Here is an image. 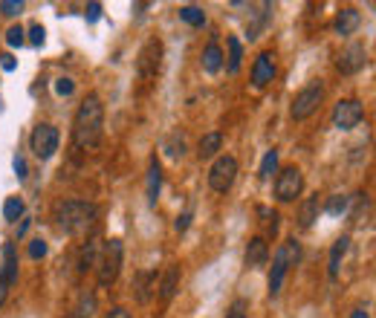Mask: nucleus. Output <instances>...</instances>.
<instances>
[{
	"instance_id": "42",
	"label": "nucleus",
	"mask_w": 376,
	"mask_h": 318,
	"mask_svg": "<svg viewBox=\"0 0 376 318\" xmlns=\"http://www.w3.org/2000/svg\"><path fill=\"white\" fill-rule=\"evenodd\" d=\"M29 229V217H20V226H18V237H23Z\"/></svg>"
},
{
	"instance_id": "1",
	"label": "nucleus",
	"mask_w": 376,
	"mask_h": 318,
	"mask_svg": "<svg viewBox=\"0 0 376 318\" xmlns=\"http://www.w3.org/2000/svg\"><path fill=\"white\" fill-rule=\"evenodd\" d=\"M105 136V105L96 93H90L78 105L76 119H73V148L78 151H93Z\"/></svg>"
},
{
	"instance_id": "22",
	"label": "nucleus",
	"mask_w": 376,
	"mask_h": 318,
	"mask_svg": "<svg viewBox=\"0 0 376 318\" xmlns=\"http://www.w3.org/2000/svg\"><path fill=\"white\" fill-rule=\"evenodd\" d=\"M319 211H322L319 197H307V200L301 203V208H298V226H301V229H310L312 223L319 220Z\"/></svg>"
},
{
	"instance_id": "35",
	"label": "nucleus",
	"mask_w": 376,
	"mask_h": 318,
	"mask_svg": "<svg viewBox=\"0 0 376 318\" xmlns=\"http://www.w3.org/2000/svg\"><path fill=\"white\" fill-rule=\"evenodd\" d=\"M20 9H23L20 0H4V4H0V12H4L6 18H15Z\"/></svg>"
},
{
	"instance_id": "41",
	"label": "nucleus",
	"mask_w": 376,
	"mask_h": 318,
	"mask_svg": "<svg viewBox=\"0 0 376 318\" xmlns=\"http://www.w3.org/2000/svg\"><path fill=\"white\" fill-rule=\"evenodd\" d=\"M105 318H131V312L124 310V307H113V310H110Z\"/></svg>"
},
{
	"instance_id": "9",
	"label": "nucleus",
	"mask_w": 376,
	"mask_h": 318,
	"mask_svg": "<svg viewBox=\"0 0 376 318\" xmlns=\"http://www.w3.org/2000/svg\"><path fill=\"white\" fill-rule=\"evenodd\" d=\"M365 119V107L359 99H341L336 107H333V124L339 131H353V127Z\"/></svg>"
},
{
	"instance_id": "4",
	"label": "nucleus",
	"mask_w": 376,
	"mask_h": 318,
	"mask_svg": "<svg viewBox=\"0 0 376 318\" xmlns=\"http://www.w3.org/2000/svg\"><path fill=\"white\" fill-rule=\"evenodd\" d=\"M322 102H324V84H322V81H310L304 90H298V93H295L290 113H293V119H295V122H304V119H310L312 113L319 110V105H322Z\"/></svg>"
},
{
	"instance_id": "10",
	"label": "nucleus",
	"mask_w": 376,
	"mask_h": 318,
	"mask_svg": "<svg viewBox=\"0 0 376 318\" xmlns=\"http://www.w3.org/2000/svg\"><path fill=\"white\" fill-rule=\"evenodd\" d=\"M368 64V52H365V47L362 44H351L348 49H344L341 55H339V61H336V67H339V73H344V76H353V73H359L362 67Z\"/></svg>"
},
{
	"instance_id": "16",
	"label": "nucleus",
	"mask_w": 376,
	"mask_h": 318,
	"mask_svg": "<svg viewBox=\"0 0 376 318\" xmlns=\"http://www.w3.org/2000/svg\"><path fill=\"white\" fill-rule=\"evenodd\" d=\"M156 272H151V269H142V272H136V278H134V295H136V301L139 304H148L151 301V295L156 293Z\"/></svg>"
},
{
	"instance_id": "29",
	"label": "nucleus",
	"mask_w": 376,
	"mask_h": 318,
	"mask_svg": "<svg viewBox=\"0 0 376 318\" xmlns=\"http://www.w3.org/2000/svg\"><path fill=\"white\" fill-rule=\"evenodd\" d=\"M4 217H6L9 223L20 220V217H23V200H20V197H9V200L4 203Z\"/></svg>"
},
{
	"instance_id": "14",
	"label": "nucleus",
	"mask_w": 376,
	"mask_h": 318,
	"mask_svg": "<svg viewBox=\"0 0 376 318\" xmlns=\"http://www.w3.org/2000/svg\"><path fill=\"white\" fill-rule=\"evenodd\" d=\"M272 78H275V55H272V52H261V55L255 58V64H252V84L261 90V87H266Z\"/></svg>"
},
{
	"instance_id": "27",
	"label": "nucleus",
	"mask_w": 376,
	"mask_h": 318,
	"mask_svg": "<svg viewBox=\"0 0 376 318\" xmlns=\"http://www.w3.org/2000/svg\"><path fill=\"white\" fill-rule=\"evenodd\" d=\"M275 171H278V151L272 148V151H266V153H264V159H261L258 177H261V179H269V177H272Z\"/></svg>"
},
{
	"instance_id": "3",
	"label": "nucleus",
	"mask_w": 376,
	"mask_h": 318,
	"mask_svg": "<svg viewBox=\"0 0 376 318\" xmlns=\"http://www.w3.org/2000/svg\"><path fill=\"white\" fill-rule=\"evenodd\" d=\"M122 258H124V246L119 237L107 240L99 252V261H96V278H99V286L107 290V286L116 283L119 278V269H122Z\"/></svg>"
},
{
	"instance_id": "24",
	"label": "nucleus",
	"mask_w": 376,
	"mask_h": 318,
	"mask_svg": "<svg viewBox=\"0 0 376 318\" xmlns=\"http://www.w3.org/2000/svg\"><path fill=\"white\" fill-rule=\"evenodd\" d=\"M226 47H229V55L223 58V64H226V73L229 76H237L240 73V61H243V47H240V38H229L226 41Z\"/></svg>"
},
{
	"instance_id": "38",
	"label": "nucleus",
	"mask_w": 376,
	"mask_h": 318,
	"mask_svg": "<svg viewBox=\"0 0 376 318\" xmlns=\"http://www.w3.org/2000/svg\"><path fill=\"white\" fill-rule=\"evenodd\" d=\"M188 223H192V211H182V214L177 217V223H174V229H177V232H185Z\"/></svg>"
},
{
	"instance_id": "18",
	"label": "nucleus",
	"mask_w": 376,
	"mask_h": 318,
	"mask_svg": "<svg viewBox=\"0 0 376 318\" xmlns=\"http://www.w3.org/2000/svg\"><path fill=\"white\" fill-rule=\"evenodd\" d=\"M348 249H351V237H348V235H341V237L333 243L330 261H327V275H330V281L339 278V269H341V261H344V254H348Z\"/></svg>"
},
{
	"instance_id": "5",
	"label": "nucleus",
	"mask_w": 376,
	"mask_h": 318,
	"mask_svg": "<svg viewBox=\"0 0 376 318\" xmlns=\"http://www.w3.org/2000/svg\"><path fill=\"white\" fill-rule=\"evenodd\" d=\"M235 179H237V159L229 153L214 156V163L208 168V188L217 191V194H226L235 185Z\"/></svg>"
},
{
	"instance_id": "34",
	"label": "nucleus",
	"mask_w": 376,
	"mask_h": 318,
	"mask_svg": "<svg viewBox=\"0 0 376 318\" xmlns=\"http://www.w3.org/2000/svg\"><path fill=\"white\" fill-rule=\"evenodd\" d=\"M44 254H47V243H44L41 237L29 240V258H33V261H38V258H44Z\"/></svg>"
},
{
	"instance_id": "11",
	"label": "nucleus",
	"mask_w": 376,
	"mask_h": 318,
	"mask_svg": "<svg viewBox=\"0 0 376 318\" xmlns=\"http://www.w3.org/2000/svg\"><path fill=\"white\" fill-rule=\"evenodd\" d=\"M287 269H290V258H287V249L281 246V249L275 252L272 269H269V298H278V295H281V286H284Z\"/></svg>"
},
{
	"instance_id": "40",
	"label": "nucleus",
	"mask_w": 376,
	"mask_h": 318,
	"mask_svg": "<svg viewBox=\"0 0 376 318\" xmlns=\"http://www.w3.org/2000/svg\"><path fill=\"white\" fill-rule=\"evenodd\" d=\"M12 168H15V174H18L20 179H26V159H23V156H15V163H12Z\"/></svg>"
},
{
	"instance_id": "13",
	"label": "nucleus",
	"mask_w": 376,
	"mask_h": 318,
	"mask_svg": "<svg viewBox=\"0 0 376 318\" xmlns=\"http://www.w3.org/2000/svg\"><path fill=\"white\" fill-rule=\"evenodd\" d=\"M18 283V249L15 243H4V266H0V286H12Z\"/></svg>"
},
{
	"instance_id": "21",
	"label": "nucleus",
	"mask_w": 376,
	"mask_h": 318,
	"mask_svg": "<svg viewBox=\"0 0 376 318\" xmlns=\"http://www.w3.org/2000/svg\"><path fill=\"white\" fill-rule=\"evenodd\" d=\"M99 252H102V240L93 235L84 249H81V258H78V272H87V269H96V261H99Z\"/></svg>"
},
{
	"instance_id": "19",
	"label": "nucleus",
	"mask_w": 376,
	"mask_h": 318,
	"mask_svg": "<svg viewBox=\"0 0 376 318\" xmlns=\"http://www.w3.org/2000/svg\"><path fill=\"white\" fill-rule=\"evenodd\" d=\"M203 70L208 76H217L223 70V49H221L217 41H208V47L203 49Z\"/></svg>"
},
{
	"instance_id": "37",
	"label": "nucleus",
	"mask_w": 376,
	"mask_h": 318,
	"mask_svg": "<svg viewBox=\"0 0 376 318\" xmlns=\"http://www.w3.org/2000/svg\"><path fill=\"white\" fill-rule=\"evenodd\" d=\"M102 18V4H87V20L96 23Z\"/></svg>"
},
{
	"instance_id": "39",
	"label": "nucleus",
	"mask_w": 376,
	"mask_h": 318,
	"mask_svg": "<svg viewBox=\"0 0 376 318\" xmlns=\"http://www.w3.org/2000/svg\"><path fill=\"white\" fill-rule=\"evenodd\" d=\"M0 67H4L6 73H12V70L18 67V61H15V58H12L9 52H4V55H0Z\"/></svg>"
},
{
	"instance_id": "8",
	"label": "nucleus",
	"mask_w": 376,
	"mask_h": 318,
	"mask_svg": "<svg viewBox=\"0 0 376 318\" xmlns=\"http://www.w3.org/2000/svg\"><path fill=\"white\" fill-rule=\"evenodd\" d=\"M160 67H163V41H160V38H151V41L139 49L136 73H139L142 78H153V76H160Z\"/></svg>"
},
{
	"instance_id": "6",
	"label": "nucleus",
	"mask_w": 376,
	"mask_h": 318,
	"mask_svg": "<svg viewBox=\"0 0 376 318\" xmlns=\"http://www.w3.org/2000/svg\"><path fill=\"white\" fill-rule=\"evenodd\" d=\"M58 145H61V134H58L55 124H49V122L35 124L33 136H29V148H33V153L41 159V163H44V159H52L55 156Z\"/></svg>"
},
{
	"instance_id": "17",
	"label": "nucleus",
	"mask_w": 376,
	"mask_h": 318,
	"mask_svg": "<svg viewBox=\"0 0 376 318\" xmlns=\"http://www.w3.org/2000/svg\"><path fill=\"white\" fill-rule=\"evenodd\" d=\"M160 188H163V165H160V159H151V165H148V182H145V191H148V203L156 206V200H160Z\"/></svg>"
},
{
	"instance_id": "30",
	"label": "nucleus",
	"mask_w": 376,
	"mask_h": 318,
	"mask_svg": "<svg viewBox=\"0 0 376 318\" xmlns=\"http://www.w3.org/2000/svg\"><path fill=\"white\" fill-rule=\"evenodd\" d=\"M165 151H168V156H174V159H177V156H182V153H185V136H182L180 131H177V134H171V136H168V142H165Z\"/></svg>"
},
{
	"instance_id": "20",
	"label": "nucleus",
	"mask_w": 376,
	"mask_h": 318,
	"mask_svg": "<svg viewBox=\"0 0 376 318\" xmlns=\"http://www.w3.org/2000/svg\"><path fill=\"white\" fill-rule=\"evenodd\" d=\"M359 23H362V15L353 6H344L336 18V32L339 35H353V32L359 29Z\"/></svg>"
},
{
	"instance_id": "36",
	"label": "nucleus",
	"mask_w": 376,
	"mask_h": 318,
	"mask_svg": "<svg viewBox=\"0 0 376 318\" xmlns=\"http://www.w3.org/2000/svg\"><path fill=\"white\" fill-rule=\"evenodd\" d=\"M44 38H47V32H44V26H41V23L29 26V41H33L35 47H41V44H44Z\"/></svg>"
},
{
	"instance_id": "31",
	"label": "nucleus",
	"mask_w": 376,
	"mask_h": 318,
	"mask_svg": "<svg viewBox=\"0 0 376 318\" xmlns=\"http://www.w3.org/2000/svg\"><path fill=\"white\" fill-rule=\"evenodd\" d=\"M246 312H249V301H246V298H237V301H232V307L226 310V318H246Z\"/></svg>"
},
{
	"instance_id": "15",
	"label": "nucleus",
	"mask_w": 376,
	"mask_h": 318,
	"mask_svg": "<svg viewBox=\"0 0 376 318\" xmlns=\"http://www.w3.org/2000/svg\"><path fill=\"white\" fill-rule=\"evenodd\" d=\"M243 261L249 269H261L266 261H269V246L264 237H252L246 243V254H243Z\"/></svg>"
},
{
	"instance_id": "32",
	"label": "nucleus",
	"mask_w": 376,
	"mask_h": 318,
	"mask_svg": "<svg viewBox=\"0 0 376 318\" xmlns=\"http://www.w3.org/2000/svg\"><path fill=\"white\" fill-rule=\"evenodd\" d=\"M23 35H26V32H23L20 23H18V26H9V32H6V44H9V47H23V41H26Z\"/></svg>"
},
{
	"instance_id": "7",
	"label": "nucleus",
	"mask_w": 376,
	"mask_h": 318,
	"mask_svg": "<svg viewBox=\"0 0 376 318\" xmlns=\"http://www.w3.org/2000/svg\"><path fill=\"white\" fill-rule=\"evenodd\" d=\"M301 191H304V174L295 165H287V168L278 171V177H275V197L281 203H293Z\"/></svg>"
},
{
	"instance_id": "33",
	"label": "nucleus",
	"mask_w": 376,
	"mask_h": 318,
	"mask_svg": "<svg viewBox=\"0 0 376 318\" xmlns=\"http://www.w3.org/2000/svg\"><path fill=\"white\" fill-rule=\"evenodd\" d=\"M73 90H76V81L67 78V76H61V78L55 81V93H58V95H64V99H67V95H73Z\"/></svg>"
},
{
	"instance_id": "25",
	"label": "nucleus",
	"mask_w": 376,
	"mask_h": 318,
	"mask_svg": "<svg viewBox=\"0 0 376 318\" xmlns=\"http://www.w3.org/2000/svg\"><path fill=\"white\" fill-rule=\"evenodd\" d=\"M93 312H96V295H93V293H81L70 318H93Z\"/></svg>"
},
{
	"instance_id": "12",
	"label": "nucleus",
	"mask_w": 376,
	"mask_h": 318,
	"mask_svg": "<svg viewBox=\"0 0 376 318\" xmlns=\"http://www.w3.org/2000/svg\"><path fill=\"white\" fill-rule=\"evenodd\" d=\"M180 278H182L180 264H171V266L163 272V278L156 281V295H160L163 304H171V298L177 295V290H180Z\"/></svg>"
},
{
	"instance_id": "26",
	"label": "nucleus",
	"mask_w": 376,
	"mask_h": 318,
	"mask_svg": "<svg viewBox=\"0 0 376 318\" xmlns=\"http://www.w3.org/2000/svg\"><path fill=\"white\" fill-rule=\"evenodd\" d=\"M180 18L188 23V26H194V29H203L206 26V12L200 6H182L180 9Z\"/></svg>"
},
{
	"instance_id": "2",
	"label": "nucleus",
	"mask_w": 376,
	"mask_h": 318,
	"mask_svg": "<svg viewBox=\"0 0 376 318\" xmlns=\"http://www.w3.org/2000/svg\"><path fill=\"white\" fill-rule=\"evenodd\" d=\"M55 220L64 235L78 237V235L93 232V226H96V220H99V208H96V203H87V200H67L55 208Z\"/></svg>"
},
{
	"instance_id": "23",
	"label": "nucleus",
	"mask_w": 376,
	"mask_h": 318,
	"mask_svg": "<svg viewBox=\"0 0 376 318\" xmlns=\"http://www.w3.org/2000/svg\"><path fill=\"white\" fill-rule=\"evenodd\" d=\"M223 148V136L217 134V131H211V134H203L200 136V142H197V156L200 159H211V156H217V151Z\"/></svg>"
},
{
	"instance_id": "28",
	"label": "nucleus",
	"mask_w": 376,
	"mask_h": 318,
	"mask_svg": "<svg viewBox=\"0 0 376 318\" xmlns=\"http://www.w3.org/2000/svg\"><path fill=\"white\" fill-rule=\"evenodd\" d=\"M348 206H351V197H341V194H333V197L327 200L324 211H327L330 217H339V214H344V211H348Z\"/></svg>"
},
{
	"instance_id": "43",
	"label": "nucleus",
	"mask_w": 376,
	"mask_h": 318,
	"mask_svg": "<svg viewBox=\"0 0 376 318\" xmlns=\"http://www.w3.org/2000/svg\"><path fill=\"white\" fill-rule=\"evenodd\" d=\"M351 318H370V315H368V312H365V310H356V312H353V315H351Z\"/></svg>"
}]
</instances>
